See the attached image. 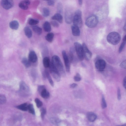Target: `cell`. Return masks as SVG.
<instances>
[{"label":"cell","mask_w":126,"mask_h":126,"mask_svg":"<svg viewBox=\"0 0 126 126\" xmlns=\"http://www.w3.org/2000/svg\"><path fill=\"white\" fill-rule=\"evenodd\" d=\"M39 21L36 19L31 18L29 20L28 23L31 25H34L38 24Z\"/></svg>","instance_id":"29"},{"label":"cell","mask_w":126,"mask_h":126,"mask_svg":"<svg viewBox=\"0 0 126 126\" xmlns=\"http://www.w3.org/2000/svg\"><path fill=\"white\" fill-rule=\"evenodd\" d=\"M126 42L123 41L121 43L119 49V53H120L122 51L125 46Z\"/></svg>","instance_id":"35"},{"label":"cell","mask_w":126,"mask_h":126,"mask_svg":"<svg viewBox=\"0 0 126 126\" xmlns=\"http://www.w3.org/2000/svg\"><path fill=\"white\" fill-rule=\"evenodd\" d=\"M82 46L83 49L84 58L87 61L89 60L92 57V53L88 49L85 43H83Z\"/></svg>","instance_id":"10"},{"label":"cell","mask_w":126,"mask_h":126,"mask_svg":"<svg viewBox=\"0 0 126 126\" xmlns=\"http://www.w3.org/2000/svg\"><path fill=\"white\" fill-rule=\"evenodd\" d=\"M43 63L45 67H49L50 63L49 58L47 57H44L43 60Z\"/></svg>","instance_id":"23"},{"label":"cell","mask_w":126,"mask_h":126,"mask_svg":"<svg viewBox=\"0 0 126 126\" xmlns=\"http://www.w3.org/2000/svg\"><path fill=\"white\" fill-rule=\"evenodd\" d=\"M77 84L75 83H73L71 84L70 85V87L72 88H74L76 87L77 86Z\"/></svg>","instance_id":"43"},{"label":"cell","mask_w":126,"mask_h":126,"mask_svg":"<svg viewBox=\"0 0 126 126\" xmlns=\"http://www.w3.org/2000/svg\"><path fill=\"white\" fill-rule=\"evenodd\" d=\"M29 112L33 114H35V111L33 105L30 104L28 105V109Z\"/></svg>","instance_id":"31"},{"label":"cell","mask_w":126,"mask_h":126,"mask_svg":"<svg viewBox=\"0 0 126 126\" xmlns=\"http://www.w3.org/2000/svg\"><path fill=\"white\" fill-rule=\"evenodd\" d=\"M24 31L26 36L28 38H31L32 36V32L31 29L28 27H25Z\"/></svg>","instance_id":"19"},{"label":"cell","mask_w":126,"mask_h":126,"mask_svg":"<svg viewBox=\"0 0 126 126\" xmlns=\"http://www.w3.org/2000/svg\"><path fill=\"white\" fill-rule=\"evenodd\" d=\"M9 26L12 29L16 30L19 27V23L16 20H13L10 23Z\"/></svg>","instance_id":"17"},{"label":"cell","mask_w":126,"mask_h":126,"mask_svg":"<svg viewBox=\"0 0 126 126\" xmlns=\"http://www.w3.org/2000/svg\"><path fill=\"white\" fill-rule=\"evenodd\" d=\"M62 54L64 61L66 71L67 72H69L70 70V61L68 56L64 50L62 51Z\"/></svg>","instance_id":"9"},{"label":"cell","mask_w":126,"mask_h":126,"mask_svg":"<svg viewBox=\"0 0 126 126\" xmlns=\"http://www.w3.org/2000/svg\"><path fill=\"white\" fill-rule=\"evenodd\" d=\"M74 80L76 81H79L81 80V77L79 74L77 73L74 77Z\"/></svg>","instance_id":"34"},{"label":"cell","mask_w":126,"mask_h":126,"mask_svg":"<svg viewBox=\"0 0 126 126\" xmlns=\"http://www.w3.org/2000/svg\"><path fill=\"white\" fill-rule=\"evenodd\" d=\"M79 28L74 25L71 26L72 33L74 36H77L79 35L80 32Z\"/></svg>","instance_id":"15"},{"label":"cell","mask_w":126,"mask_h":126,"mask_svg":"<svg viewBox=\"0 0 126 126\" xmlns=\"http://www.w3.org/2000/svg\"><path fill=\"white\" fill-rule=\"evenodd\" d=\"M106 63L103 60L100 59L97 60L95 62V66L96 69L99 71H102L105 68Z\"/></svg>","instance_id":"8"},{"label":"cell","mask_w":126,"mask_h":126,"mask_svg":"<svg viewBox=\"0 0 126 126\" xmlns=\"http://www.w3.org/2000/svg\"><path fill=\"white\" fill-rule=\"evenodd\" d=\"M51 23L52 26L55 27H57L59 26V23L56 20L51 21Z\"/></svg>","instance_id":"36"},{"label":"cell","mask_w":126,"mask_h":126,"mask_svg":"<svg viewBox=\"0 0 126 126\" xmlns=\"http://www.w3.org/2000/svg\"><path fill=\"white\" fill-rule=\"evenodd\" d=\"M107 39L110 44L113 45L118 44L121 39L120 35L118 33L113 32L110 33L107 35Z\"/></svg>","instance_id":"3"},{"label":"cell","mask_w":126,"mask_h":126,"mask_svg":"<svg viewBox=\"0 0 126 126\" xmlns=\"http://www.w3.org/2000/svg\"><path fill=\"white\" fill-rule=\"evenodd\" d=\"M123 40V41L126 42V35L124 37Z\"/></svg>","instance_id":"47"},{"label":"cell","mask_w":126,"mask_h":126,"mask_svg":"<svg viewBox=\"0 0 126 126\" xmlns=\"http://www.w3.org/2000/svg\"><path fill=\"white\" fill-rule=\"evenodd\" d=\"M49 67L50 73L53 77L57 81H59L60 80L61 75L51 62Z\"/></svg>","instance_id":"7"},{"label":"cell","mask_w":126,"mask_h":126,"mask_svg":"<svg viewBox=\"0 0 126 126\" xmlns=\"http://www.w3.org/2000/svg\"><path fill=\"white\" fill-rule=\"evenodd\" d=\"M120 126H126V125H122Z\"/></svg>","instance_id":"48"},{"label":"cell","mask_w":126,"mask_h":126,"mask_svg":"<svg viewBox=\"0 0 126 126\" xmlns=\"http://www.w3.org/2000/svg\"><path fill=\"white\" fill-rule=\"evenodd\" d=\"M101 106L103 109L107 107V104L103 95L102 96V98Z\"/></svg>","instance_id":"33"},{"label":"cell","mask_w":126,"mask_h":126,"mask_svg":"<svg viewBox=\"0 0 126 126\" xmlns=\"http://www.w3.org/2000/svg\"><path fill=\"white\" fill-rule=\"evenodd\" d=\"M6 101V98L4 95L0 94V104H3L5 103Z\"/></svg>","instance_id":"30"},{"label":"cell","mask_w":126,"mask_h":126,"mask_svg":"<svg viewBox=\"0 0 126 126\" xmlns=\"http://www.w3.org/2000/svg\"><path fill=\"white\" fill-rule=\"evenodd\" d=\"M18 93L20 95L23 97L28 96L31 94L30 88L23 81H22L20 82Z\"/></svg>","instance_id":"2"},{"label":"cell","mask_w":126,"mask_h":126,"mask_svg":"<svg viewBox=\"0 0 126 126\" xmlns=\"http://www.w3.org/2000/svg\"><path fill=\"white\" fill-rule=\"evenodd\" d=\"M81 16V12L80 10H77L75 12L73 20L74 25L79 28L82 26V21Z\"/></svg>","instance_id":"4"},{"label":"cell","mask_w":126,"mask_h":126,"mask_svg":"<svg viewBox=\"0 0 126 126\" xmlns=\"http://www.w3.org/2000/svg\"><path fill=\"white\" fill-rule=\"evenodd\" d=\"M65 20L68 24H70L73 21V17L72 13L70 12H66L65 14Z\"/></svg>","instance_id":"14"},{"label":"cell","mask_w":126,"mask_h":126,"mask_svg":"<svg viewBox=\"0 0 126 126\" xmlns=\"http://www.w3.org/2000/svg\"><path fill=\"white\" fill-rule=\"evenodd\" d=\"M33 30L36 34L39 35L41 34L42 32V29L37 26H33L32 27Z\"/></svg>","instance_id":"25"},{"label":"cell","mask_w":126,"mask_h":126,"mask_svg":"<svg viewBox=\"0 0 126 126\" xmlns=\"http://www.w3.org/2000/svg\"><path fill=\"white\" fill-rule=\"evenodd\" d=\"M35 101L38 108H40L42 105V102L38 98H36L35 100Z\"/></svg>","instance_id":"32"},{"label":"cell","mask_w":126,"mask_h":126,"mask_svg":"<svg viewBox=\"0 0 126 126\" xmlns=\"http://www.w3.org/2000/svg\"><path fill=\"white\" fill-rule=\"evenodd\" d=\"M42 13L44 16L47 17L49 16L50 12L48 9L47 8H44L43 9Z\"/></svg>","instance_id":"28"},{"label":"cell","mask_w":126,"mask_h":126,"mask_svg":"<svg viewBox=\"0 0 126 126\" xmlns=\"http://www.w3.org/2000/svg\"><path fill=\"white\" fill-rule=\"evenodd\" d=\"M98 22L97 16L93 15L89 17L86 19L85 22L86 25L90 28H93L96 26Z\"/></svg>","instance_id":"5"},{"label":"cell","mask_w":126,"mask_h":126,"mask_svg":"<svg viewBox=\"0 0 126 126\" xmlns=\"http://www.w3.org/2000/svg\"><path fill=\"white\" fill-rule=\"evenodd\" d=\"M1 5L4 9L8 10L13 7L14 2L11 0H2L1 1Z\"/></svg>","instance_id":"11"},{"label":"cell","mask_w":126,"mask_h":126,"mask_svg":"<svg viewBox=\"0 0 126 126\" xmlns=\"http://www.w3.org/2000/svg\"><path fill=\"white\" fill-rule=\"evenodd\" d=\"M124 30L125 31H126V22L124 27Z\"/></svg>","instance_id":"46"},{"label":"cell","mask_w":126,"mask_h":126,"mask_svg":"<svg viewBox=\"0 0 126 126\" xmlns=\"http://www.w3.org/2000/svg\"><path fill=\"white\" fill-rule=\"evenodd\" d=\"M28 105L27 103H25L17 106L16 108L21 110L26 111L28 110Z\"/></svg>","instance_id":"27"},{"label":"cell","mask_w":126,"mask_h":126,"mask_svg":"<svg viewBox=\"0 0 126 126\" xmlns=\"http://www.w3.org/2000/svg\"><path fill=\"white\" fill-rule=\"evenodd\" d=\"M30 2L29 0H24L20 1L19 3L18 6L21 9L24 10L27 9Z\"/></svg>","instance_id":"13"},{"label":"cell","mask_w":126,"mask_h":126,"mask_svg":"<svg viewBox=\"0 0 126 126\" xmlns=\"http://www.w3.org/2000/svg\"><path fill=\"white\" fill-rule=\"evenodd\" d=\"M46 110L44 108H43L41 109V116L42 118H44V115L46 113Z\"/></svg>","instance_id":"40"},{"label":"cell","mask_w":126,"mask_h":126,"mask_svg":"<svg viewBox=\"0 0 126 126\" xmlns=\"http://www.w3.org/2000/svg\"><path fill=\"white\" fill-rule=\"evenodd\" d=\"M52 19L55 20L60 23L63 21V18L62 15L59 13H57L51 17Z\"/></svg>","instance_id":"16"},{"label":"cell","mask_w":126,"mask_h":126,"mask_svg":"<svg viewBox=\"0 0 126 126\" xmlns=\"http://www.w3.org/2000/svg\"><path fill=\"white\" fill-rule=\"evenodd\" d=\"M58 10L60 13L62 12V7L61 4L59 3L58 4Z\"/></svg>","instance_id":"42"},{"label":"cell","mask_w":126,"mask_h":126,"mask_svg":"<svg viewBox=\"0 0 126 126\" xmlns=\"http://www.w3.org/2000/svg\"><path fill=\"white\" fill-rule=\"evenodd\" d=\"M22 62L26 68L29 67L31 65V62L28 59H27L26 58H24L22 59Z\"/></svg>","instance_id":"26"},{"label":"cell","mask_w":126,"mask_h":126,"mask_svg":"<svg viewBox=\"0 0 126 126\" xmlns=\"http://www.w3.org/2000/svg\"><path fill=\"white\" fill-rule=\"evenodd\" d=\"M45 77H46L48 79L51 85L53 87L54 86V83L49 73L47 70L45 71L44 73Z\"/></svg>","instance_id":"22"},{"label":"cell","mask_w":126,"mask_h":126,"mask_svg":"<svg viewBox=\"0 0 126 126\" xmlns=\"http://www.w3.org/2000/svg\"><path fill=\"white\" fill-rule=\"evenodd\" d=\"M54 1L53 0H50L47 1V4L49 6H53L54 4Z\"/></svg>","instance_id":"41"},{"label":"cell","mask_w":126,"mask_h":126,"mask_svg":"<svg viewBox=\"0 0 126 126\" xmlns=\"http://www.w3.org/2000/svg\"><path fill=\"white\" fill-rule=\"evenodd\" d=\"M123 85L124 87L126 89V76L124 79L123 81Z\"/></svg>","instance_id":"44"},{"label":"cell","mask_w":126,"mask_h":126,"mask_svg":"<svg viewBox=\"0 0 126 126\" xmlns=\"http://www.w3.org/2000/svg\"><path fill=\"white\" fill-rule=\"evenodd\" d=\"M51 63L61 76H65V73L63 65L60 59L58 56L56 55L53 56Z\"/></svg>","instance_id":"1"},{"label":"cell","mask_w":126,"mask_h":126,"mask_svg":"<svg viewBox=\"0 0 126 126\" xmlns=\"http://www.w3.org/2000/svg\"><path fill=\"white\" fill-rule=\"evenodd\" d=\"M120 65L121 68L126 69V60L122 62Z\"/></svg>","instance_id":"37"},{"label":"cell","mask_w":126,"mask_h":126,"mask_svg":"<svg viewBox=\"0 0 126 126\" xmlns=\"http://www.w3.org/2000/svg\"><path fill=\"white\" fill-rule=\"evenodd\" d=\"M117 97L118 99L120 100L121 98V95L120 89L119 87H118L117 90Z\"/></svg>","instance_id":"38"},{"label":"cell","mask_w":126,"mask_h":126,"mask_svg":"<svg viewBox=\"0 0 126 126\" xmlns=\"http://www.w3.org/2000/svg\"><path fill=\"white\" fill-rule=\"evenodd\" d=\"M54 34L52 32H49L48 33L45 37L46 40L48 42H52L53 39Z\"/></svg>","instance_id":"24"},{"label":"cell","mask_w":126,"mask_h":126,"mask_svg":"<svg viewBox=\"0 0 126 126\" xmlns=\"http://www.w3.org/2000/svg\"><path fill=\"white\" fill-rule=\"evenodd\" d=\"M74 45L78 59L80 61H82L84 58L82 46L78 42H75Z\"/></svg>","instance_id":"6"},{"label":"cell","mask_w":126,"mask_h":126,"mask_svg":"<svg viewBox=\"0 0 126 126\" xmlns=\"http://www.w3.org/2000/svg\"><path fill=\"white\" fill-rule=\"evenodd\" d=\"M40 94L42 97L45 99L48 98L50 96L49 93L46 88L43 89Z\"/></svg>","instance_id":"21"},{"label":"cell","mask_w":126,"mask_h":126,"mask_svg":"<svg viewBox=\"0 0 126 126\" xmlns=\"http://www.w3.org/2000/svg\"><path fill=\"white\" fill-rule=\"evenodd\" d=\"M28 59L32 63H35L37 62V56L34 51H31L29 52Z\"/></svg>","instance_id":"12"},{"label":"cell","mask_w":126,"mask_h":126,"mask_svg":"<svg viewBox=\"0 0 126 126\" xmlns=\"http://www.w3.org/2000/svg\"><path fill=\"white\" fill-rule=\"evenodd\" d=\"M43 27L45 31L47 32H50L51 30L50 24L47 21H46L44 23Z\"/></svg>","instance_id":"20"},{"label":"cell","mask_w":126,"mask_h":126,"mask_svg":"<svg viewBox=\"0 0 126 126\" xmlns=\"http://www.w3.org/2000/svg\"><path fill=\"white\" fill-rule=\"evenodd\" d=\"M78 2L79 5H81L82 3V0H78Z\"/></svg>","instance_id":"45"},{"label":"cell","mask_w":126,"mask_h":126,"mask_svg":"<svg viewBox=\"0 0 126 126\" xmlns=\"http://www.w3.org/2000/svg\"><path fill=\"white\" fill-rule=\"evenodd\" d=\"M87 118L90 121L93 122L96 119L97 116L94 113L92 112H89L87 114Z\"/></svg>","instance_id":"18"},{"label":"cell","mask_w":126,"mask_h":126,"mask_svg":"<svg viewBox=\"0 0 126 126\" xmlns=\"http://www.w3.org/2000/svg\"><path fill=\"white\" fill-rule=\"evenodd\" d=\"M45 88V87L44 85H39L38 87V91L39 93H40L41 91Z\"/></svg>","instance_id":"39"}]
</instances>
